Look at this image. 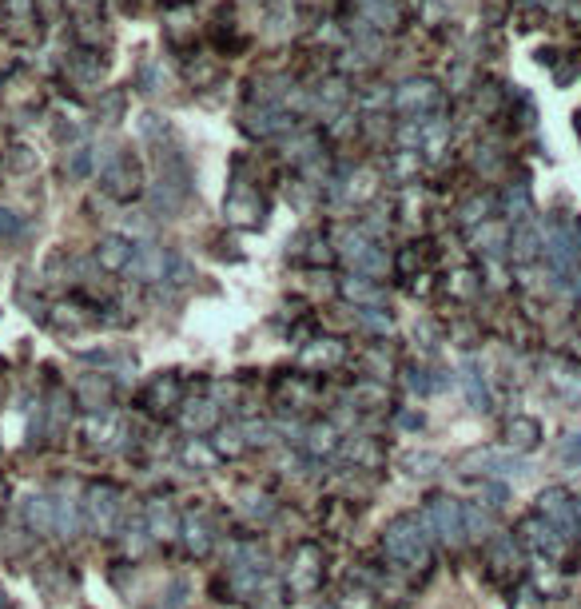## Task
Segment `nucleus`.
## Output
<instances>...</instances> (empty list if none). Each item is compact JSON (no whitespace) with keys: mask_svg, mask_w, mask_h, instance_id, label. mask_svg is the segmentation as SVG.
I'll list each match as a JSON object with an SVG mask.
<instances>
[{"mask_svg":"<svg viewBox=\"0 0 581 609\" xmlns=\"http://www.w3.org/2000/svg\"><path fill=\"white\" fill-rule=\"evenodd\" d=\"M538 434H541V426L533 422V418H514V422H509V442H514L517 450H533L538 446Z\"/></svg>","mask_w":581,"mask_h":609,"instance_id":"f03ea898","label":"nucleus"},{"mask_svg":"<svg viewBox=\"0 0 581 609\" xmlns=\"http://www.w3.org/2000/svg\"><path fill=\"white\" fill-rule=\"evenodd\" d=\"M517 609H538V598H533V593H522V601H517Z\"/></svg>","mask_w":581,"mask_h":609,"instance_id":"423d86ee","label":"nucleus"},{"mask_svg":"<svg viewBox=\"0 0 581 609\" xmlns=\"http://www.w3.org/2000/svg\"><path fill=\"white\" fill-rule=\"evenodd\" d=\"M215 450H219V454H239V450H243V442H239V430H219V438H215Z\"/></svg>","mask_w":581,"mask_h":609,"instance_id":"39448f33","label":"nucleus"},{"mask_svg":"<svg viewBox=\"0 0 581 609\" xmlns=\"http://www.w3.org/2000/svg\"><path fill=\"white\" fill-rule=\"evenodd\" d=\"M541 514H549V518H570V502H565L562 490H549V494H541Z\"/></svg>","mask_w":581,"mask_h":609,"instance_id":"20e7f679","label":"nucleus"},{"mask_svg":"<svg viewBox=\"0 0 581 609\" xmlns=\"http://www.w3.org/2000/svg\"><path fill=\"white\" fill-rule=\"evenodd\" d=\"M426 521H438V534H442V537H458V534H466V529H462V514H458V506L446 502V498L430 502Z\"/></svg>","mask_w":581,"mask_h":609,"instance_id":"f257e3e1","label":"nucleus"},{"mask_svg":"<svg viewBox=\"0 0 581 609\" xmlns=\"http://www.w3.org/2000/svg\"><path fill=\"white\" fill-rule=\"evenodd\" d=\"M307 434H310V442H307L310 454H331V450L339 446V442H334V438H339V434H334V426H310Z\"/></svg>","mask_w":581,"mask_h":609,"instance_id":"7ed1b4c3","label":"nucleus"}]
</instances>
